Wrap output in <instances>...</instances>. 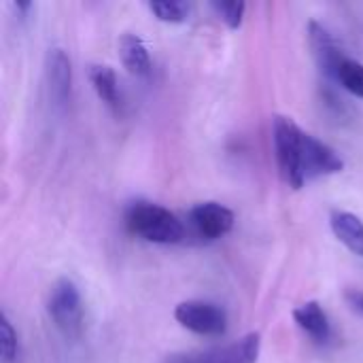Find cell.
<instances>
[{
  "mask_svg": "<svg viewBox=\"0 0 363 363\" xmlns=\"http://www.w3.org/2000/svg\"><path fill=\"white\" fill-rule=\"evenodd\" d=\"M89 83L98 98L111 106L113 111L119 108V94H117V74L111 66H91L89 68Z\"/></svg>",
  "mask_w": 363,
  "mask_h": 363,
  "instance_id": "cell-13",
  "label": "cell"
},
{
  "mask_svg": "<svg viewBox=\"0 0 363 363\" xmlns=\"http://www.w3.org/2000/svg\"><path fill=\"white\" fill-rule=\"evenodd\" d=\"M47 313L57 332L68 338L77 340L83 332V302L79 287L70 279H57L47 298Z\"/></svg>",
  "mask_w": 363,
  "mask_h": 363,
  "instance_id": "cell-2",
  "label": "cell"
},
{
  "mask_svg": "<svg viewBox=\"0 0 363 363\" xmlns=\"http://www.w3.org/2000/svg\"><path fill=\"white\" fill-rule=\"evenodd\" d=\"M336 81H338L347 91H351L353 96L363 98V64L362 62L347 57V60L340 64L338 72H336Z\"/></svg>",
  "mask_w": 363,
  "mask_h": 363,
  "instance_id": "cell-14",
  "label": "cell"
},
{
  "mask_svg": "<svg viewBox=\"0 0 363 363\" xmlns=\"http://www.w3.org/2000/svg\"><path fill=\"white\" fill-rule=\"evenodd\" d=\"M45 83L49 100L55 108H64L70 100L72 89V66L64 49L53 47L45 55Z\"/></svg>",
  "mask_w": 363,
  "mask_h": 363,
  "instance_id": "cell-7",
  "label": "cell"
},
{
  "mask_svg": "<svg viewBox=\"0 0 363 363\" xmlns=\"http://www.w3.org/2000/svg\"><path fill=\"white\" fill-rule=\"evenodd\" d=\"M345 298H347L349 306H351L353 311H357L363 317V291H359V289H349V291L345 294Z\"/></svg>",
  "mask_w": 363,
  "mask_h": 363,
  "instance_id": "cell-18",
  "label": "cell"
},
{
  "mask_svg": "<svg viewBox=\"0 0 363 363\" xmlns=\"http://www.w3.org/2000/svg\"><path fill=\"white\" fill-rule=\"evenodd\" d=\"M304 130L287 115H277L272 121V138H274V151L277 162L283 179L294 187L302 189L300 174H298V155H300V140Z\"/></svg>",
  "mask_w": 363,
  "mask_h": 363,
  "instance_id": "cell-5",
  "label": "cell"
},
{
  "mask_svg": "<svg viewBox=\"0 0 363 363\" xmlns=\"http://www.w3.org/2000/svg\"><path fill=\"white\" fill-rule=\"evenodd\" d=\"M262 349V336L251 332L240 340H234L223 347H213L206 351L172 353L164 363H257Z\"/></svg>",
  "mask_w": 363,
  "mask_h": 363,
  "instance_id": "cell-3",
  "label": "cell"
},
{
  "mask_svg": "<svg viewBox=\"0 0 363 363\" xmlns=\"http://www.w3.org/2000/svg\"><path fill=\"white\" fill-rule=\"evenodd\" d=\"M308 43H311L313 55H315L321 72L336 81V72H338L340 64L347 60V55H345L342 47L338 45V40L334 38V34L323 23L311 21L308 23Z\"/></svg>",
  "mask_w": 363,
  "mask_h": 363,
  "instance_id": "cell-9",
  "label": "cell"
},
{
  "mask_svg": "<svg viewBox=\"0 0 363 363\" xmlns=\"http://www.w3.org/2000/svg\"><path fill=\"white\" fill-rule=\"evenodd\" d=\"M211 9L219 15L221 21H225L232 30H236L242 23L247 4L242 0H221V2L215 0V2H211Z\"/></svg>",
  "mask_w": 363,
  "mask_h": 363,
  "instance_id": "cell-16",
  "label": "cell"
},
{
  "mask_svg": "<svg viewBox=\"0 0 363 363\" xmlns=\"http://www.w3.org/2000/svg\"><path fill=\"white\" fill-rule=\"evenodd\" d=\"M121 64L128 72L136 77H147L151 72V57L145 43L136 34H123L117 43Z\"/></svg>",
  "mask_w": 363,
  "mask_h": 363,
  "instance_id": "cell-12",
  "label": "cell"
},
{
  "mask_svg": "<svg viewBox=\"0 0 363 363\" xmlns=\"http://www.w3.org/2000/svg\"><path fill=\"white\" fill-rule=\"evenodd\" d=\"M189 223L202 238L217 240L232 232L234 213L219 202H202L189 211Z\"/></svg>",
  "mask_w": 363,
  "mask_h": 363,
  "instance_id": "cell-8",
  "label": "cell"
},
{
  "mask_svg": "<svg viewBox=\"0 0 363 363\" xmlns=\"http://www.w3.org/2000/svg\"><path fill=\"white\" fill-rule=\"evenodd\" d=\"M330 228L334 236L357 257H363V221L349 211H332Z\"/></svg>",
  "mask_w": 363,
  "mask_h": 363,
  "instance_id": "cell-11",
  "label": "cell"
},
{
  "mask_svg": "<svg viewBox=\"0 0 363 363\" xmlns=\"http://www.w3.org/2000/svg\"><path fill=\"white\" fill-rule=\"evenodd\" d=\"M125 228L130 234L155 242V245H177L185 238V228L181 219L168 208L153 202H134L125 211Z\"/></svg>",
  "mask_w": 363,
  "mask_h": 363,
  "instance_id": "cell-1",
  "label": "cell"
},
{
  "mask_svg": "<svg viewBox=\"0 0 363 363\" xmlns=\"http://www.w3.org/2000/svg\"><path fill=\"white\" fill-rule=\"evenodd\" d=\"M174 319L189 332L198 336H223L228 330V313L204 300H187L174 308Z\"/></svg>",
  "mask_w": 363,
  "mask_h": 363,
  "instance_id": "cell-6",
  "label": "cell"
},
{
  "mask_svg": "<svg viewBox=\"0 0 363 363\" xmlns=\"http://www.w3.org/2000/svg\"><path fill=\"white\" fill-rule=\"evenodd\" d=\"M149 11L166 23H183L189 15V6L179 0H160V2H149Z\"/></svg>",
  "mask_w": 363,
  "mask_h": 363,
  "instance_id": "cell-15",
  "label": "cell"
},
{
  "mask_svg": "<svg viewBox=\"0 0 363 363\" xmlns=\"http://www.w3.org/2000/svg\"><path fill=\"white\" fill-rule=\"evenodd\" d=\"M294 321L302 332H306L315 342H328L332 336V325L330 319L323 311V306L317 300H308L302 306L294 311Z\"/></svg>",
  "mask_w": 363,
  "mask_h": 363,
  "instance_id": "cell-10",
  "label": "cell"
},
{
  "mask_svg": "<svg viewBox=\"0 0 363 363\" xmlns=\"http://www.w3.org/2000/svg\"><path fill=\"white\" fill-rule=\"evenodd\" d=\"M0 353H2V363H15L17 355H19L17 334H15L11 321L6 319V315H2V319H0Z\"/></svg>",
  "mask_w": 363,
  "mask_h": 363,
  "instance_id": "cell-17",
  "label": "cell"
},
{
  "mask_svg": "<svg viewBox=\"0 0 363 363\" xmlns=\"http://www.w3.org/2000/svg\"><path fill=\"white\" fill-rule=\"evenodd\" d=\"M342 168H345L342 157L328 143L319 140L317 136H313L308 132L302 134L300 155H298V174H300L302 187L315 179L338 174V172H342Z\"/></svg>",
  "mask_w": 363,
  "mask_h": 363,
  "instance_id": "cell-4",
  "label": "cell"
}]
</instances>
